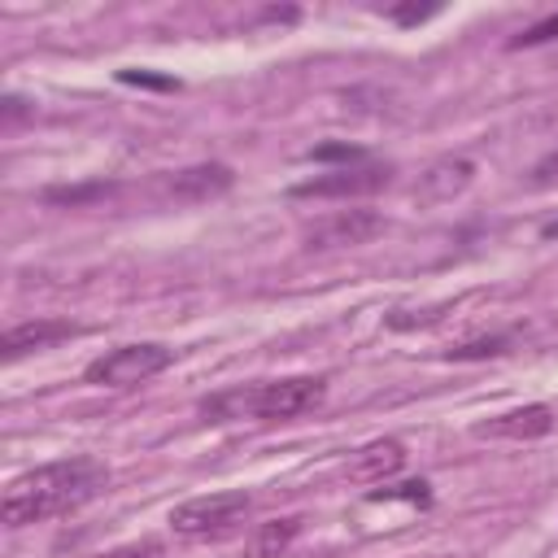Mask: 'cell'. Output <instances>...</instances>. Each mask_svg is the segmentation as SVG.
I'll return each mask as SVG.
<instances>
[{
  "instance_id": "obj_1",
  "label": "cell",
  "mask_w": 558,
  "mask_h": 558,
  "mask_svg": "<svg viewBox=\"0 0 558 558\" xmlns=\"http://www.w3.org/2000/svg\"><path fill=\"white\" fill-rule=\"evenodd\" d=\"M109 484V466L92 453H74V458H57L44 462L26 475H17L4 488L0 514L9 527H26V523H44L57 514H70L78 506H87L92 497H100Z\"/></svg>"
},
{
  "instance_id": "obj_2",
  "label": "cell",
  "mask_w": 558,
  "mask_h": 558,
  "mask_svg": "<svg viewBox=\"0 0 558 558\" xmlns=\"http://www.w3.org/2000/svg\"><path fill=\"white\" fill-rule=\"evenodd\" d=\"M323 397H327V379L323 375H288V379L222 388L214 397H201L196 410L205 414V423H231V418L283 423V418H296V414L323 405Z\"/></svg>"
},
{
  "instance_id": "obj_3",
  "label": "cell",
  "mask_w": 558,
  "mask_h": 558,
  "mask_svg": "<svg viewBox=\"0 0 558 558\" xmlns=\"http://www.w3.org/2000/svg\"><path fill=\"white\" fill-rule=\"evenodd\" d=\"M253 510V497L244 488H231V493H209V497H192V501H179L170 510V527L174 536H187V541H209V536H227L231 527H240Z\"/></svg>"
},
{
  "instance_id": "obj_4",
  "label": "cell",
  "mask_w": 558,
  "mask_h": 558,
  "mask_svg": "<svg viewBox=\"0 0 558 558\" xmlns=\"http://www.w3.org/2000/svg\"><path fill=\"white\" fill-rule=\"evenodd\" d=\"M170 362H174V349H166V344H157V340L118 344V349L100 353L96 362H87L83 384H96V388H135V384L161 375Z\"/></svg>"
},
{
  "instance_id": "obj_5",
  "label": "cell",
  "mask_w": 558,
  "mask_h": 558,
  "mask_svg": "<svg viewBox=\"0 0 558 558\" xmlns=\"http://www.w3.org/2000/svg\"><path fill=\"white\" fill-rule=\"evenodd\" d=\"M388 231V218L379 209H336L305 227L301 248L305 253H331V248H357Z\"/></svg>"
},
{
  "instance_id": "obj_6",
  "label": "cell",
  "mask_w": 558,
  "mask_h": 558,
  "mask_svg": "<svg viewBox=\"0 0 558 558\" xmlns=\"http://www.w3.org/2000/svg\"><path fill=\"white\" fill-rule=\"evenodd\" d=\"M392 166L384 161H357V166H336V170H327V174H314V179H305V183H296L292 187V196L296 201H349V196H371V192H379V187H388L392 183Z\"/></svg>"
},
{
  "instance_id": "obj_7",
  "label": "cell",
  "mask_w": 558,
  "mask_h": 558,
  "mask_svg": "<svg viewBox=\"0 0 558 558\" xmlns=\"http://www.w3.org/2000/svg\"><path fill=\"white\" fill-rule=\"evenodd\" d=\"M235 183V170L222 166V161H196V166H183V170H170L157 179V192L161 201H174V205H201V201H214L222 192H231Z\"/></svg>"
},
{
  "instance_id": "obj_8",
  "label": "cell",
  "mask_w": 558,
  "mask_h": 558,
  "mask_svg": "<svg viewBox=\"0 0 558 558\" xmlns=\"http://www.w3.org/2000/svg\"><path fill=\"white\" fill-rule=\"evenodd\" d=\"M471 179H475V161H471V157H440V161H432V166L418 174L414 201H418V205H445V201L462 196V192L471 187Z\"/></svg>"
},
{
  "instance_id": "obj_9",
  "label": "cell",
  "mask_w": 558,
  "mask_h": 558,
  "mask_svg": "<svg viewBox=\"0 0 558 558\" xmlns=\"http://www.w3.org/2000/svg\"><path fill=\"white\" fill-rule=\"evenodd\" d=\"M78 331L83 327L70 323V318H31V323H17V327H9L0 336V353H4V362H17V357H26L35 349H48L57 340H70Z\"/></svg>"
},
{
  "instance_id": "obj_10",
  "label": "cell",
  "mask_w": 558,
  "mask_h": 558,
  "mask_svg": "<svg viewBox=\"0 0 558 558\" xmlns=\"http://www.w3.org/2000/svg\"><path fill=\"white\" fill-rule=\"evenodd\" d=\"M549 432H554V410L541 405V401L506 410V414L475 427V436H497V440H536V436H549Z\"/></svg>"
},
{
  "instance_id": "obj_11",
  "label": "cell",
  "mask_w": 558,
  "mask_h": 558,
  "mask_svg": "<svg viewBox=\"0 0 558 558\" xmlns=\"http://www.w3.org/2000/svg\"><path fill=\"white\" fill-rule=\"evenodd\" d=\"M401 466H405V449H401V440L384 436V440H371V445H362V449L353 453V462H349V480H357V484H384V480L397 475Z\"/></svg>"
},
{
  "instance_id": "obj_12",
  "label": "cell",
  "mask_w": 558,
  "mask_h": 558,
  "mask_svg": "<svg viewBox=\"0 0 558 558\" xmlns=\"http://www.w3.org/2000/svg\"><path fill=\"white\" fill-rule=\"evenodd\" d=\"M296 532H301V519H296V514L257 523V532H253V541H248V558H279V554L292 545Z\"/></svg>"
},
{
  "instance_id": "obj_13",
  "label": "cell",
  "mask_w": 558,
  "mask_h": 558,
  "mask_svg": "<svg viewBox=\"0 0 558 558\" xmlns=\"http://www.w3.org/2000/svg\"><path fill=\"white\" fill-rule=\"evenodd\" d=\"M113 187H118V183H109V179H92V183H74V187H44V201H48V205H70V209H78V205L105 201Z\"/></svg>"
},
{
  "instance_id": "obj_14",
  "label": "cell",
  "mask_w": 558,
  "mask_h": 558,
  "mask_svg": "<svg viewBox=\"0 0 558 558\" xmlns=\"http://www.w3.org/2000/svg\"><path fill=\"white\" fill-rule=\"evenodd\" d=\"M501 353H510V331H493V336L462 340V344H453L445 357H449V362H480V357H501Z\"/></svg>"
},
{
  "instance_id": "obj_15",
  "label": "cell",
  "mask_w": 558,
  "mask_h": 558,
  "mask_svg": "<svg viewBox=\"0 0 558 558\" xmlns=\"http://www.w3.org/2000/svg\"><path fill=\"white\" fill-rule=\"evenodd\" d=\"M366 497L371 501H414V506H427L432 501V484L427 480H405V484H392V488H371Z\"/></svg>"
},
{
  "instance_id": "obj_16",
  "label": "cell",
  "mask_w": 558,
  "mask_h": 558,
  "mask_svg": "<svg viewBox=\"0 0 558 558\" xmlns=\"http://www.w3.org/2000/svg\"><path fill=\"white\" fill-rule=\"evenodd\" d=\"M549 39H558V13H549V17H541V22H532V26H523L506 48H536V44H549Z\"/></svg>"
},
{
  "instance_id": "obj_17",
  "label": "cell",
  "mask_w": 558,
  "mask_h": 558,
  "mask_svg": "<svg viewBox=\"0 0 558 558\" xmlns=\"http://www.w3.org/2000/svg\"><path fill=\"white\" fill-rule=\"evenodd\" d=\"M118 83L153 87V92H179V78L174 74H153V70H118Z\"/></svg>"
},
{
  "instance_id": "obj_18",
  "label": "cell",
  "mask_w": 558,
  "mask_h": 558,
  "mask_svg": "<svg viewBox=\"0 0 558 558\" xmlns=\"http://www.w3.org/2000/svg\"><path fill=\"white\" fill-rule=\"evenodd\" d=\"M440 310H445V305H432V310H392V314H384V323H388L392 331H410V327H427V323H436Z\"/></svg>"
},
{
  "instance_id": "obj_19",
  "label": "cell",
  "mask_w": 558,
  "mask_h": 558,
  "mask_svg": "<svg viewBox=\"0 0 558 558\" xmlns=\"http://www.w3.org/2000/svg\"><path fill=\"white\" fill-rule=\"evenodd\" d=\"M310 161H344V166H357V161H366V153L357 148V144H318V148H310Z\"/></svg>"
},
{
  "instance_id": "obj_20",
  "label": "cell",
  "mask_w": 558,
  "mask_h": 558,
  "mask_svg": "<svg viewBox=\"0 0 558 558\" xmlns=\"http://www.w3.org/2000/svg\"><path fill=\"white\" fill-rule=\"evenodd\" d=\"M440 13V4H392L388 9V17L397 22V26H414V22H427V17H436Z\"/></svg>"
},
{
  "instance_id": "obj_21",
  "label": "cell",
  "mask_w": 558,
  "mask_h": 558,
  "mask_svg": "<svg viewBox=\"0 0 558 558\" xmlns=\"http://www.w3.org/2000/svg\"><path fill=\"white\" fill-rule=\"evenodd\" d=\"M96 558H161V545L157 541H126V545H113Z\"/></svg>"
},
{
  "instance_id": "obj_22",
  "label": "cell",
  "mask_w": 558,
  "mask_h": 558,
  "mask_svg": "<svg viewBox=\"0 0 558 558\" xmlns=\"http://www.w3.org/2000/svg\"><path fill=\"white\" fill-rule=\"evenodd\" d=\"M527 183H532V187H549V183H558V148L545 153V157L527 170Z\"/></svg>"
},
{
  "instance_id": "obj_23",
  "label": "cell",
  "mask_w": 558,
  "mask_h": 558,
  "mask_svg": "<svg viewBox=\"0 0 558 558\" xmlns=\"http://www.w3.org/2000/svg\"><path fill=\"white\" fill-rule=\"evenodd\" d=\"M0 113H4V126H13V122H22V118H31V109H26V100L22 96H4V105H0Z\"/></svg>"
}]
</instances>
